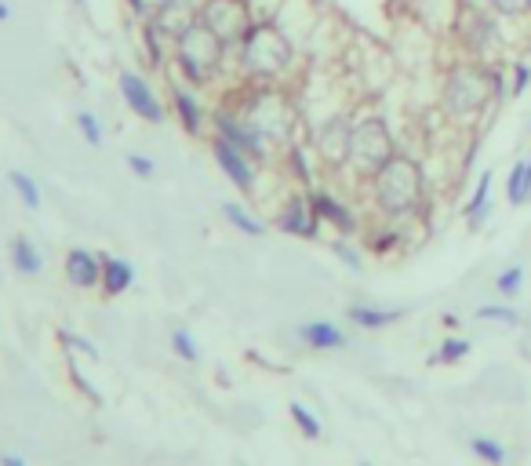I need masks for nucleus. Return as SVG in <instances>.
<instances>
[{
	"label": "nucleus",
	"mask_w": 531,
	"mask_h": 466,
	"mask_svg": "<svg viewBox=\"0 0 531 466\" xmlns=\"http://www.w3.org/2000/svg\"><path fill=\"white\" fill-rule=\"evenodd\" d=\"M73 4H77V8H88V0H73Z\"/></svg>",
	"instance_id": "47"
},
{
	"label": "nucleus",
	"mask_w": 531,
	"mask_h": 466,
	"mask_svg": "<svg viewBox=\"0 0 531 466\" xmlns=\"http://www.w3.org/2000/svg\"><path fill=\"white\" fill-rule=\"evenodd\" d=\"M135 26H139V51H142V59H146V66H150V70L171 66V37L157 26V19L135 22Z\"/></svg>",
	"instance_id": "17"
},
{
	"label": "nucleus",
	"mask_w": 531,
	"mask_h": 466,
	"mask_svg": "<svg viewBox=\"0 0 531 466\" xmlns=\"http://www.w3.org/2000/svg\"><path fill=\"white\" fill-rule=\"evenodd\" d=\"M117 92H121L124 106H128L139 121L146 124H164V117H168V110H164L161 95L153 92V84L142 77V73L135 70H121V77H117Z\"/></svg>",
	"instance_id": "12"
},
{
	"label": "nucleus",
	"mask_w": 531,
	"mask_h": 466,
	"mask_svg": "<svg viewBox=\"0 0 531 466\" xmlns=\"http://www.w3.org/2000/svg\"><path fill=\"white\" fill-rule=\"evenodd\" d=\"M528 201H531V157H528Z\"/></svg>",
	"instance_id": "46"
},
{
	"label": "nucleus",
	"mask_w": 531,
	"mask_h": 466,
	"mask_svg": "<svg viewBox=\"0 0 531 466\" xmlns=\"http://www.w3.org/2000/svg\"><path fill=\"white\" fill-rule=\"evenodd\" d=\"M179 4H186V0H124L131 22H153L161 19V15H168L171 8H179Z\"/></svg>",
	"instance_id": "26"
},
{
	"label": "nucleus",
	"mask_w": 531,
	"mask_h": 466,
	"mask_svg": "<svg viewBox=\"0 0 531 466\" xmlns=\"http://www.w3.org/2000/svg\"><path fill=\"white\" fill-rule=\"evenodd\" d=\"M77 132H81V139L88 142V146H102V121L91 110L77 113Z\"/></svg>",
	"instance_id": "36"
},
{
	"label": "nucleus",
	"mask_w": 531,
	"mask_h": 466,
	"mask_svg": "<svg viewBox=\"0 0 531 466\" xmlns=\"http://www.w3.org/2000/svg\"><path fill=\"white\" fill-rule=\"evenodd\" d=\"M491 183H495V172H481V179H477V186H473V193H470V201H466V226H470L473 233L481 230L491 215Z\"/></svg>",
	"instance_id": "22"
},
{
	"label": "nucleus",
	"mask_w": 531,
	"mask_h": 466,
	"mask_svg": "<svg viewBox=\"0 0 531 466\" xmlns=\"http://www.w3.org/2000/svg\"><path fill=\"white\" fill-rule=\"evenodd\" d=\"M11 263H15L19 274L33 277L44 270V255L37 252V244H33L30 237H15V241H11Z\"/></svg>",
	"instance_id": "24"
},
{
	"label": "nucleus",
	"mask_w": 531,
	"mask_h": 466,
	"mask_svg": "<svg viewBox=\"0 0 531 466\" xmlns=\"http://www.w3.org/2000/svg\"><path fill=\"white\" fill-rule=\"evenodd\" d=\"M488 8L499 15L506 26L513 22H531V4L528 0H488Z\"/></svg>",
	"instance_id": "32"
},
{
	"label": "nucleus",
	"mask_w": 531,
	"mask_h": 466,
	"mask_svg": "<svg viewBox=\"0 0 531 466\" xmlns=\"http://www.w3.org/2000/svg\"><path fill=\"white\" fill-rule=\"evenodd\" d=\"M135 284V266L121 255H102V292L124 295Z\"/></svg>",
	"instance_id": "23"
},
{
	"label": "nucleus",
	"mask_w": 531,
	"mask_h": 466,
	"mask_svg": "<svg viewBox=\"0 0 531 466\" xmlns=\"http://www.w3.org/2000/svg\"><path fill=\"white\" fill-rule=\"evenodd\" d=\"M451 37H455V44H459V51L466 59H477V62L506 59V22H502L491 8H466V4H455Z\"/></svg>",
	"instance_id": "6"
},
{
	"label": "nucleus",
	"mask_w": 531,
	"mask_h": 466,
	"mask_svg": "<svg viewBox=\"0 0 531 466\" xmlns=\"http://www.w3.org/2000/svg\"><path fill=\"white\" fill-rule=\"evenodd\" d=\"M128 168L139 175V179H153V175H157V164H153L146 153H128Z\"/></svg>",
	"instance_id": "40"
},
{
	"label": "nucleus",
	"mask_w": 531,
	"mask_h": 466,
	"mask_svg": "<svg viewBox=\"0 0 531 466\" xmlns=\"http://www.w3.org/2000/svg\"><path fill=\"white\" fill-rule=\"evenodd\" d=\"M350 139H353V113L335 110L328 117H321L317 124H310V146L317 153L321 168L342 175L350 164Z\"/></svg>",
	"instance_id": "8"
},
{
	"label": "nucleus",
	"mask_w": 531,
	"mask_h": 466,
	"mask_svg": "<svg viewBox=\"0 0 531 466\" xmlns=\"http://www.w3.org/2000/svg\"><path fill=\"white\" fill-rule=\"evenodd\" d=\"M310 201H313V212H317V219H321L324 226H331V230L339 233V237H361V233H364L361 212H357V208H353L346 197H339V193L331 190V186H313Z\"/></svg>",
	"instance_id": "11"
},
{
	"label": "nucleus",
	"mask_w": 531,
	"mask_h": 466,
	"mask_svg": "<svg viewBox=\"0 0 531 466\" xmlns=\"http://www.w3.org/2000/svg\"><path fill=\"white\" fill-rule=\"evenodd\" d=\"M197 19H201L226 48H237V44L244 41V33L251 30L255 15H251L248 0H201Z\"/></svg>",
	"instance_id": "9"
},
{
	"label": "nucleus",
	"mask_w": 531,
	"mask_h": 466,
	"mask_svg": "<svg viewBox=\"0 0 531 466\" xmlns=\"http://www.w3.org/2000/svg\"><path fill=\"white\" fill-rule=\"evenodd\" d=\"M331 252L339 255V259H342L346 266H350V270H364L361 248L353 244V237H339V241H331Z\"/></svg>",
	"instance_id": "37"
},
{
	"label": "nucleus",
	"mask_w": 531,
	"mask_h": 466,
	"mask_svg": "<svg viewBox=\"0 0 531 466\" xmlns=\"http://www.w3.org/2000/svg\"><path fill=\"white\" fill-rule=\"evenodd\" d=\"M441 321H444V328H459V325H462V321H459L455 314H444Z\"/></svg>",
	"instance_id": "44"
},
{
	"label": "nucleus",
	"mask_w": 531,
	"mask_h": 466,
	"mask_svg": "<svg viewBox=\"0 0 531 466\" xmlns=\"http://www.w3.org/2000/svg\"><path fill=\"white\" fill-rule=\"evenodd\" d=\"M73 383L81 386V390H84V394L91 397V401H102V394H99V390H95V386L88 383V379H84V375H81V368H73Z\"/></svg>",
	"instance_id": "41"
},
{
	"label": "nucleus",
	"mask_w": 531,
	"mask_h": 466,
	"mask_svg": "<svg viewBox=\"0 0 531 466\" xmlns=\"http://www.w3.org/2000/svg\"><path fill=\"white\" fill-rule=\"evenodd\" d=\"M364 237H368V248L375 255H393L397 248H404V241H408V226L375 219V226H371V230H364Z\"/></svg>",
	"instance_id": "20"
},
{
	"label": "nucleus",
	"mask_w": 531,
	"mask_h": 466,
	"mask_svg": "<svg viewBox=\"0 0 531 466\" xmlns=\"http://www.w3.org/2000/svg\"><path fill=\"white\" fill-rule=\"evenodd\" d=\"M222 215H226V223H230L237 233H244V237H262V233H266L262 219H255V215H251L248 208H244V204H237V201L222 204Z\"/></svg>",
	"instance_id": "25"
},
{
	"label": "nucleus",
	"mask_w": 531,
	"mask_h": 466,
	"mask_svg": "<svg viewBox=\"0 0 531 466\" xmlns=\"http://www.w3.org/2000/svg\"><path fill=\"white\" fill-rule=\"evenodd\" d=\"M441 113L459 128H473L481 124L499 102H495V88H491V66L477 59H451L441 73Z\"/></svg>",
	"instance_id": "3"
},
{
	"label": "nucleus",
	"mask_w": 531,
	"mask_h": 466,
	"mask_svg": "<svg viewBox=\"0 0 531 466\" xmlns=\"http://www.w3.org/2000/svg\"><path fill=\"white\" fill-rule=\"evenodd\" d=\"M295 335L310 350H342L346 346V332L335 321H306V325L295 328Z\"/></svg>",
	"instance_id": "19"
},
{
	"label": "nucleus",
	"mask_w": 531,
	"mask_h": 466,
	"mask_svg": "<svg viewBox=\"0 0 531 466\" xmlns=\"http://www.w3.org/2000/svg\"><path fill=\"white\" fill-rule=\"evenodd\" d=\"M284 0H248L251 15H255V22H273L277 19V11H281Z\"/></svg>",
	"instance_id": "39"
},
{
	"label": "nucleus",
	"mask_w": 531,
	"mask_h": 466,
	"mask_svg": "<svg viewBox=\"0 0 531 466\" xmlns=\"http://www.w3.org/2000/svg\"><path fill=\"white\" fill-rule=\"evenodd\" d=\"M66 277L77 288H102V255L88 252V248H73L66 255Z\"/></svg>",
	"instance_id": "18"
},
{
	"label": "nucleus",
	"mask_w": 531,
	"mask_h": 466,
	"mask_svg": "<svg viewBox=\"0 0 531 466\" xmlns=\"http://www.w3.org/2000/svg\"><path fill=\"white\" fill-rule=\"evenodd\" d=\"M470 350H473L470 339H462V335H448V339L437 346V354H433V365H459V361L470 354Z\"/></svg>",
	"instance_id": "31"
},
{
	"label": "nucleus",
	"mask_w": 531,
	"mask_h": 466,
	"mask_svg": "<svg viewBox=\"0 0 531 466\" xmlns=\"http://www.w3.org/2000/svg\"><path fill=\"white\" fill-rule=\"evenodd\" d=\"M528 4H531V0H528Z\"/></svg>",
	"instance_id": "50"
},
{
	"label": "nucleus",
	"mask_w": 531,
	"mask_h": 466,
	"mask_svg": "<svg viewBox=\"0 0 531 466\" xmlns=\"http://www.w3.org/2000/svg\"><path fill=\"white\" fill-rule=\"evenodd\" d=\"M470 452L481 463H488V466H506V459H510V452H506V445L502 441H495V437H470Z\"/></svg>",
	"instance_id": "27"
},
{
	"label": "nucleus",
	"mask_w": 531,
	"mask_h": 466,
	"mask_svg": "<svg viewBox=\"0 0 531 466\" xmlns=\"http://www.w3.org/2000/svg\"><path fill=\"white\" fill-rule=\"evenodd\" d=\"M346 317H350L353 325L364 328V332H382V328L397 325L404 317V310H382V306H368V303H353L350 310H346Z\"/></svg>",
	"instance_id": "21"
},
{
	"label": "nucleus",
	"mask_w": 531,
	"mask_h": 466,
	"mask_svg": "<svg viewBox=\"0 0 531 466\" xmlns=\"http://www.w3.org/2000/svg\"><path fill=\"white\" fill-rule=\"evenodd\" d=\"M302 62L299 44L277 22H251L244 41L233 48V77L251 84H288L295 81Z\"/></svg>",
	"instance_id": "2"
},
{
	"label": "nucleus",
	"mask_w": 531,
	"mask_h": 466,
	"mask_svg": "<svg viewBox=\"0 0 531 466\" xmlns=\"http://www.w3.org/2000/svg\"><path fill=\"white\" fill-rule=\"evenodd\" d=\"M0 466H26V463H22V456H11V452H8V456L0 459Z\"/></svg>",
	"instance_id": "43"
},
{
	"label": "nucleus",
	"mask_w": 531,
	"mask_h": 466,
	"mask_svg": "<svg viewBox=\"0 0 531 466\" xmlns=\"http://www.w3.org/2000/svg\"><path fill=\"white\" fill-rule=\"evenodd\" d=\"M273 22H277L291 41L299 44L302 55H306V48L313 44V37L328 26V11H324L321 0H284Z\"/></svg>",
	"instance_id": "10"
},
{
	"label": "nucleus",
	"mask_w": 531,
	"mask_h": 466,
	"mask_svg": "<svg viewBox=\"0 0 531 466\" xmlns=\"http://www.w3.org/2000/svg\"><path fill=\"white\" fill-rule=\"evenodd\" d=\"M226 70L233 73V48H226L201 19H193L171 44V73L193 84L197 92L215 88Z\"/></svg>",
	"instance_id": "4"
},
{
	"label": "nucleus",
	"mask_w": 531,
	"mask_h": 466,
	"mask_svg": "<svg viewBox=\"0 0 531 466\" xmlns=\"http://www.w3.org/2000/svg\"><path fill=\"white\" fill-rule=\"evenodd\" d=\"M62 343H70V346H77V350H84V354H88V357H95V346H91L88 339H77V335L62 332Z\"/></svg>",
	"instance_id": "42"
},
{
	"label": "nucleus",
	"mask_w": 531,
	"mask_h": 466,
	"mask_svg": "<svg viewBox=\"0 0 531 466\" xmlns=\"http://www.w3.org/2000/svg\"><path fill=\"white\" fill-rule=\"evenodd\" d=\"M168 95H171V113H175V121L182 124V132H186V135H204V132H208L211 113H208V106H204L201 92H197L193 84H186L182 77H175V73H171Z\"/></svg>",
	"instance_id": "14"
},
{
	"label": "nucleus",
	"mask_w": 531,
	"mask_h": 466,
	"mask_svg": "<svg viewBox=\"0 0 531 466\" xmlns=\"http://www.w3.org/2000/svg\"><path fill=\"white\" fill-rule=\"evenodd\" d=\"M8 19H11V8L4 4V0H0V22H8Z\"/></svg>",
	"instance_id": "45"
},
{
	"label": "nucleus",
	"mask_w": 531,
	"mask_h": 466,
	"mask_svg": "<svg viewBox=\"0 0 531 466\" xmlns=\"http://www.w3.org/2000/svg\"><path fill=\"white\" fill-rule=\"evenodd\" d=\"M477 321H495V325H521V310L510 303H484L477 310Z\"/></svg>",
	"instance_id": "33"
},
{
	"label": "nucleus",
	"mask_w": 531,
	"mask_h": 466,
	"mask_svg": "<svg viewBox=\"0 0 531 466\" xmlns=\"http://www.w3.org/2000/svg\"><path fill=\"white\" fill-rule=\"evenodd\" d=\"M171 350H175L182 361H197V357H201V350H197V339H193L186 328H175V332H171Z\"/></svg>",
	"instance_id": "38"
},
{
	"label": "nucleus",
	"mask_w": 531,
	"mask_h": 466,
	"mask_svg": "<svg viewBox=\"0 0 531 466\" xmlns=\"http://www.w3.org/2000/svg\"><path fill=\"white\" fill-rule=\"evenodd\" d=\"M211 135H219V139L233 142V146L248 153V157L259 164V168H262V164H270L273 157L281 153L270 139H266V135L259 132V128H255V124L248 121V117H244L241 110H237V106H233L230 99L219 102V106L211 110Z\"/></svg>",
	"instance_id": "7"
},
{
	"label": "nucleus",
	"mask_w": 531,
	"mask_h": 466,
	"mask_svg": "<svg viewBox=\"0 0 531 466\" xmlns=\"http://www.w3.org/2000/svg\"><path fill=\"white\" fill-rule=\"evenodd\" d=\"M8 183H11V190L19 193V201L26 204L30 212H37V208H41V186H37V179H33V175L11 172V175H8Z\"/></svg>",
	"instance_id": "29"
},
{
	"label": "nucleus",
	"mask_w": 531,
	"mask_h": 466,
	"mask_svg": "<svg viewBox=\"0 0 531 466\" xmlns=\"http://www.w3.org/2000/svg\"><path fill=\"white\" fill-rule=\"evenodd\" d=\"M528 30H531V22H528ZM528 37H531V33H528ZM528 55H531V41H528Z\"/></svg>",
	"instance_id": "48"
},
{
	"label": "nucleus",
	"mask_w": 531,
	"mask_h": 466,
	"mask_svg": "<svg viewBox=\"0 0 531 466\" xmlns=\"http://www.w3.org/2000/svg\"><path fill=\"white\" fill-rule=\"evenodd\" d=\"M288 416H291V423L299 426V434L306 437V441H321V419L313 416V412L302 405V401H291Z\"/></svg>",
	"instance_id": "30"
},
{
	"label": "nucleus",
	"mask_w": 531,
	"mask_h": 466,
	"mask_svg": "<svg viewBox=\"0 0 531 466\" xmlns=\"http://www.w3.org/2000/svg\"><path fill=\"white\" fill-rule=\"evenodd\" d=\"M521 288H524V266H510V270H502V274L495 277V292H499L502 299L521 295Z\"/></svg>",
	"instance_id": "35"
},
{
	"label": "nucleus",
	"mask_w": 531,
	"mask_h": 466,
	"mask_svg": "<svg viewBox=\"0 0 531 466\" xmlns=\"http://www.w3.org/2000/svg\"><path fill=\"white\" fill-rule=\"evenodd\" d=\"M321 219L313 212L310 190H295L288 193V201L281 204L277 212V230L288 233V237H302V241H317L321 237Z\"/></svg>",
	"instance_id": "15"
},
{
	"label": "nucleus",
	"mask_w": 531,
	"mask_h": 466,
	"mask_svg": "<svg viewBox=\"0 0 531 466\" xmlns=\"http://www.w3.org/2000/svg\"><path fill=\"white\" fill-rule=\"evenodd\" d=\"M211 157H215V164H219V172L226 175L244 197H251V193L259 190V164L251 161L244 150H237L233 142L211 135Z\"/></svg>",
	"instance_id": "13"
},
{
	"label": "nucleus",
	"mask_w": 531,
	"mask_h": 466,
	"mask_svg": "<svg viewBox=\"0 0 531 466\" xmlns=\"http://www.w3.org/2000/svg\"><path fill=\"white\" fill-rule=\"evenodd\" d=\"M506 201L517 208V204H528V161H517L506 175Z\"/></svg>",
	"instance_id": "28"
},
{
	"label": "nucleus",
	"mask_w": 531,
	"mask_h": 466,
	"mask_svg": "<svg viewBox=\"0 0 531 466\" xmlns=\"http://www.w3.org/2000/svg\"><path fill=\"white\" fill-rule=\"evenodd\" d=\"M368 204L375 219L386 223H419L426 208H430V175L422 168V161L415 153L397 150L390 161L382 164L379 172L364 183Z\"/></svg>",
	"instance_id": "1"
},
{
	"label": "nucleus",
	"mask_w": 531,
	"mask_h": 466,
	"mask_svg": "<svg viewBox=\"0 0 531 466\" xmlns=\"http://www.w3.org/2000/svg\"><path fill=\"white\" fill-rule=\"evenodd\" d=\"M361 466H371V463H361Z\"/></svg>",
	"instance_id": "49"
},
{
	"label": "nucleus",
	"mask_w": 531,
	"mask_h": 466,
	"mask_svg": "<svg viewBox=\"0 0 531 466\" xmlns=\"http://www.w3.org/2000/svg\"><path fill=\"white\" fill-rule=\"evenodd\" d=\"M531 84V55L510 59V99H521Z\"/></svg>",
	"instance_id": "34"
},
{
	"label": "nucleus",
	"mask_w": 531,
	"mask_h": 466,
	"mask_svg": "<svg viewBox=\"0 0 531 466\" xmlns=\"http://www.w3.org/2000/svg\"><path fill=\"white\" fill-rule=\"evenodd\" d=\"M401 150V142L393 135L390 121L382 113H353V139H350V164L346 172L357 179V183H368L371 175L379 172L382 164L390 161L393 153Z\"/></svg>",
	"instance_id": "5"
},
{
	"label": "nucleus",
	"mask_w": 531,
	"mask_h": 466,
	"mask_svg": "<svg viewBox=\"0 0 531 466\" xmlns=\"http://www.w3.org/2000/svg\"><path fill=\"white\" fill-rule=\"evenodd\" d=\"M317 153H313L310 142H288L284 146V172L291 175V183H299V190H313L317 186Z\"/></svg>",
	"instance_id": "16"
}]
</instances>
